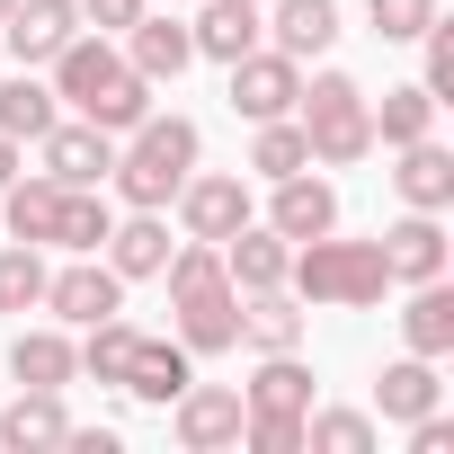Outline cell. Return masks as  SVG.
Instances as JSON below:
<instances>
[{
  "label": "cell",
  "instance_id": "484cf974",
  "mask_svg": "<svg viewBox=\"0 0 454 454\" xmlns=\"http://www.w3.org/2000/svg\"><path fill=\"white\" fill-rule=\"evenodd\" d=\"M241 401H250V410H286V419H303V410H312V365H303V348L259 356V374H250Z\"/></svg>",
  "mask_w": 454,
  "mask_h": 454
},
{
  "label": "cell",
  "instance_id": "d590c367",
  "mask_svg": "<svg viewBox=\"0 0 454 454\" xmlns=\"http://www.w3.org/2000/svg\"><path fill=\"white\" fill-rule=\"evenodd\" d=\"M365 19H374L383 45H419V27L436 19V0H365Z\"/></svg>",
  "mask_w": 454,
  "mask_h": 454
},
{
  "label": "cell",
  "instance_id": "d4e9b609",
  "mask_svg": "<svg viewBox=\"0 0 454 454\" xmlns=\"http://www.w3.org/2000/svg\"><path fill=\"white\" fill-rule=\"evenodd\" d=\"M10 374L36 383V392H63V383L81 374V348H72L63 330H19V339H10Z\"/></svg>",
  "mask_w": 454,
  "mask_h": 454
},
{
  "label": "cell",
  "instance_id": "d6986e66",
  "mask_svg": "<svg viewBox=\"0 0 454 454\" xmlns=\"http://www.w3.org/2000/svg\"><path fill=\"white\" fill-rule=\"evenodd\" d=\"M392 187H401V205H410V214H445V205H454V152H445L436 134L401 143V169H392Z\"/></svg>",
  "mask_w": 454,
  "mask_h": 454
},
{
  "label": "cell",
  "instance_id": "ac0fdd59",
  "mask_svg": "<svg viewBox=\"0 0 454 454\" xmlns=\"http://www.w3.org/2000/svg\"><path fill=\"white\" fill-rule=\"evenodd\" d=\"M286 268H294V241H286V232H268V223H241V232L223 241V277H232L241 294L286 286Z\"/></svg>",
  "mask_w": 454,
  "mask_h": 454
},
{
  "label": "cell",
  "instance_id": "f1b7e54d",
  "mask_svg": "<svg viewBox=\"0 0 454 454\" xmlns=\"http://www.w3.org/2000/svg\"><path fill=\"white\" fill-rule=\"evenodd\" d=\"M63 116V98L36 81V72H19V81H0V134H10V143H36L45 125Z\"/></svg>",
  "mask_w": 454,
  "mask_h": 454
},
{
  "label": "cell",
  "instance_id": "cb8c5ba5",
  "mask_svg": "<svg viewBox=\"0 0 454 454\" xmlns=\"http://www.w3.org/2000/svg\"><path fill=\"white\" fill-rule=\"evenodd\" d=\"M63 392H36V383H19V401L0 410V445H19V454H45V445H63Z\"/></svg>",
  "mask_w": 454,
  "mask_h": 454
},
{
  "label": "cell",
  "instance_id": "ba28073f",
  "mask_svg": "<svg viewBox=\"0 0 454 454\" xmlns=\"http://www.w3.org/2000/svg\"><path fill=\"white\" fill-rule=\"evenodd\" d=\"M36 152H45L54 187H107V169H116V134H98L90 116H54L36 134Z\"/></svg>",
  "mask_w": 454,
  "mask_h": 454
},
{
  "label": "cell",
  "instance_id": "1f68e13d",
  "mask_svg": "<svg viewBox=\"0 0 454 454\" xmlns=\"http://www.w3.org/2000/svg\"><path fill=\"white\" fill-rule=\"evenodd\" d=\"M134 321L125 312H107V321H90V339H81V374L90 383H125V356H134Z\"/></svg>",
  "mask_w": 454,
  "mask_h": 454
},
{
  "label": "cell",
  "instance_id": "f546056e",
  "mask_svg": "<svg viewBox=\"0 0 454 454\" xmlns=\"http://www.w3.org/2000/svg\"><path fill=\"white\" fill-rule=\"evenodd\" d=\"M419 134H436V98L410 81V90H383L374 98V143L383 152H401V143H419Z\"/></svg>",
  "mask_w": 454,
  "mask_h": 454
},
{
  "label": "cell",
  "instance_id": "60d3db41",
  "mask_svg": "<svg viewBox=\"0 0 454 454\" xmlns=\"http://www.w3.org/2000/svg\"><path fill=\"white\" fill-rule=\"evenodd\" d=\"M10 10H19V0H0V19H10Z\"/></svg>",
  "mask_w": 454,
  "mask_h": 454
},
{
  "label": "cell",
  "instance_id": "8fae6325",
  "mask_svg": "<svg viewBox=\"0 0 454 454\" xmlns=\"http://www.w3.org/2000/svg\"><path fill=\"white\" fill-rule=\"evenodd\" d=\"M72 36H81V0H19V10L0 19V45H10L19 72H45Z\"/></svg>",
  "mask_w": 454,
  "mask_h": 454
},
{
  "label": "cell",
  "instance_id": "e575fe53",
  "mask_svg": "<svg viewBox=\"0 0 454 454\" xmlns=\"http://www.w3.org/2000/svg\"><path fill=\"white\" fill-rule=\"evenodd\" d=\"M419 45H427V81H419V90H427V98L445 107V98H454V19L436 10V19L419 27Z\"/></svg>",
  "mask_w": 454,
  "mask_h": 454
},
{
  "label": "cell",
  "instance_id": "9a60e30c",
  "mask_svg": "<svg viewBox=\"0 0 454 454\" xmlns=\"http://www.w3.org/2000/svg\"><path fill=\"white\" fill-rule=\"evenodd\" d=\"M268 232H286V241H321V232H339V187H330V178H312V169L277 178Z\"/></svg>",
  "mask_w": 454,
  "mask_h": 454
},
{
  "label": "cell",
  "instance_id": "52a82bcc",
  "mask_svg": "<svg viewBox=\"0 0 454 454\" xmlns=\"http://www.w3.org/2000/svg\"><path fill=\"white\" fill-rule=\"evenodd\" d=\"M232 72V116H250V125H268V116H294V98H303V63L294 54H277V45H250L241 63H223Z\"/></svg>",
  "mask_w": 454,
  "mask_h": 454
},
{
  "label": "cell",
  "instance_id": "f35d334b",
  "mask_svg": "<svg viewBox=\"0 0 454 454\" xmlns=\"http://www.w3.org/2000/svg\"><path fill=\"white\" fill-rule=\"evenodd\" d=\"M19 169H27V143H10V134H0V187H10Z\"/></svg>",
  "mask_w": 454,
  "mask_h": 454
},
{
  "label": "cell",
  "instance_id": "7402d4cb",
  "mask_svg": "<svg viewBox=\"0 0 454 454\" xmlns=\"http://www.w3.org/2000/svg\"><path fill=\"white\" fill-rule=\"evenodd\" d=\"M401 339H410V356H454V286L445 277H427V286H410V303H401Z\"/></svg>",
  "mask_w": 454,
  "mask_h": 454
},
{
  "label": "cell",
  "instance_id": "3957f363",
  "mask_svg": "<svg viewBox=\"0 0 454 454\" xmlns=\"http://www.w3.org/2000/svg\"><path fill=\"white\" fill-rule=\"evenodd\" d=\"M205 160V134H196V116H143L134 134H116V169H107V187L125 196V205H143V214H160L178 187H187V169Z\"/></svg>",
  "mask_w": 454,
  "mask_h": 454
},
{
  "label": "cell",
  "instance_id": "7c38bea8",
  "mask_svg": "<svg viewBox=\"0 0 454 454\" xmlns=\"http://www.w3.org/2000/svg\"><path fill=\"white\" fill-rule=\"evenodd\" d=\"M116 54L160 90V81H178V72L196 63V36H187V19H178V10H143V19L125 27V45H116Z\"/></svg>",
  "mask_w": 454,
  "mask_h": 454
},
{
  "label": "cell",
  "instance_id": "d6a6232c",
  "mask_svg": "<svg viewBox=\"0 0 454 454\" xmlns=\"http://www.w3.org/2000/svg\"><path fill=\"white\" fill-rule=\"evenodd\" d=\"M45 250L36 241H10V250H0V312H36L45 303Z\"/></svg>",
  "mask_w": 454,
  "mask_h": 454
},
{
  "label": "cell",
  "instance_id": "30bf717a",
  "mask_svg": "<svg viewBox=\"0 0 454 454\" xmlns=\"http://www.w3.org/2000/svg\"><path fill=\"white\" fill-rule=\"evenodd\" d=\"M45 312H54V321H72V330H90V321L125 312V277L90 250V259H72V268H54V277H45Z\"/></svg>",
  "mask_w": 454,
  "mask_h": 454
},
{
  "label": "cell",
  "instance_id": "ab89813d",
  "mask_svg": "<svg viewBox=\"0 0 454 454\" xmlns=\"http://www.w3.org/2000/svg\"><path fill=\"white\" fill-rule=\"evenodd\" d=\"M160 10H196V0H160Z\"/></svg>",
  "mask_w": 454,
  "mask_h": 454
},
{
  "label": "cell",
  "instance_id": "e0dca14e",
  "mask_svg": "<svg viewBox=\"0 0 454 454\" xmlns=\"http://www.w3.org/2000/svg\"><path fill=\"white\" fill-rule=\"evenodd\" d=\"M169 250H178V241H169V223H160V214H143V205H134L125 223H107V241H98V259H107L125 286H134V277H160V268H169Z\"/></svg>",
  "mask_w": 454,
  "mask_h": 454
},
{
  "label": "cell",
  "instance_id": "b9f144b4",
  "mask_svg": "<svg viewBox=\"0 0 454 454\" xmlns=\"http://www.w3.org/2000/svg\"><path fill=\"white\" fill-rule=\"evenodd\" d=\"M259 10H268V0H259Z\"/></svg>",
  "mask_w": 454,
  "mask_h": 454
},
{
  "label": "cell",
  "instance_id": "6da1fadb",
  "mask_svg": "<svg viewBox=\"0 0 454 454\" xmlns=\"http://www.w3.org/2000/svg\"><path fill=\"white\" fill-rule=\"evenodd\" d=\"M160 277H169V339L187 356L241 348V286L223 277V241H178Z\"/></svg>",
  "mask_w": 454,
  "mask_h": 454
},
{
  "label": "cell",
  "instance_id": "5b68a950",
  "mask_svg": "<svg viewBox=\"0 0 454 454\" xmlns=\"http://www.w3.org/2000/svg\"><path fill=\"white\" fill-rule=\"evenodd\" d=\"M294 125L312 143V169H356L374 152V98L348 81V72H312L303 98H294Z\"/></svg>",
  "mask_w": 454,
  "mask_h": 454
},
{
  "label": "cell",
  "instance_id": "4316f807",
  "mask_svg": "<svg viewBox=\"0 0 454 454\" xmlns=\"http://www.w3.org/2000/svg\"><path fill=\"white\" fill-rule=\"evenodd\" d=\"M54 205H63V187H54L45 169H36V178L19 169L10 187H0V214H10V241H36V250H45V241H54Z\"/></svg>",
  "mask_w": 454,
  "mask_h": 454
},
{
  "label": "cell",
  "instance_id": "2e32d148",
  "mask_svg": "<svg viewBox=\"0 0 454 454\" xmlns=\"http://www.w3.org/2000/svg\"><path fill=\"white\" fill-rule=\"evenodd\" d=\"M259 27H268V45H277V54L312 63V54H330V45H339V0H268Z\"/></svg>",
  "mask_w": 454,
  "mask_h": 454
},
{
  "label": "cell",
  "instance_id": "9c48e42d",
  "mask_svg": "<svg viewBox=\"0 0 454 454\" xmlns=\"http://www.w3.org/2000/svg\"><path fill=\"white\" fill-rule=\"evenodd\" d=\"M241 419H250V401H241L232 383H187V392L169 401V427H178L187 454H223V445H241Z\"/></svg>",
  "mask_w": 454,
  "mask_h": 454
},
{
  "label": "cell",
  "instance_id": "7a4b0ae2",
  "mask_svg": "<svg viewBox=\"0 0 454 454\" xmlns=\"http://www.w3.org/2000/svg\"><path fill=\"white\" fill-rule=\"evenodd\" d=\"M45 72H54V98H72V116H90L98 134H134V125L152 116V81L116 54V36H90V27H81Z\"/></svg>",
  "mask_w": 454,
  "mask_h": 454
},
{
  "label": "cell",
  "instance_id": "44dd1931",
  "mask_svg": "<svg viewBox=\"0 0 454 454\" xmlns=\"http://www.w3.org/2000/svg\"><path fill=\"white\" fill-rule=\"evenodd\" d=\"M241 348H259V356H286V348H303V294H294V286L241 294Z\"/></svg>",
  "mask_w": 454,
  "mask_h": 454
},
{
  "label": "cell",
  "instance_id": "83f0119b",
  "mask_svg": "<svg viewBox=\"0 0 454 454\" xmlns=\"http://www.w3.org/2000/svg\"><path fill=\"white\" fill-rule=\"evenodd\" d=\"M107 223H116V214H107V196H98V187H63V205H54V241H45V250L90 259V250L107 241Z\"/></svg>",
  "mask_w": 454,
  "mask_h": 454
},
{
  "label": "cell",
  "instance_id": "277c9868",
  "mask_svg": "<svg viewBox=\"0 0 454 454\" xmlns=\"http://www.w3.org/2000/svg\"><path fill=\"white\" fill-rule=\"evenodd\" d=\"M286 286H294L303 303H321V312H374V303L392 294V268H383V241H339V232H321V241H294Z\"/></svg>",
  "mask_w": 454,
  "mask_h": 454
},
{
  "label": "cell",
  "instance_id": "603a6c76",
  "mask_svg": "<svg viewBox=\"0 0 454 454\" xmlns=\"http://www.w3.org/2000/svg\"><path fill=\"white\" fill-rule=\"evenodd\" d=\"M374 410L383 419H427V410H445V383H436V356H392L383 365V383H374Z\"/></svg>",
  "mask_w": 454,
  "mask_h": 454
},
{
  "label": "cell",
  "instance_id": "5bb4252c",
  "mask_svg": "<svg viewBox=\"0 0 454 454\" xmlns=\"http://www.w3.org/2000/svg\"><path fill=\"white\" fill-rule=\"evenodd\" d=\"M187 383H196V356H187L178 339H152V330H143V339H134V356H125V383H116V392H134V401L169 410Z\"/></svg>",
  "mask_w": 454,
  "mask_h": 454
},
{
  "label": "cell",
  "instance_id": "4fadbf2b",
  "mask_svg": "<svg viewBox=\"0 0 454 454\" xmlns=\"http://www.w3.org/2000/svg\"><path fill=\"white\" fill-rule=\"evenodd\" d=\"M187 36H196V63H241L250 45H268V27H259V0H196Z\"/></svg>",
  "mask_w": 454,
  "mask_h": 454
},
{
  "label": "cell",
  "instance_id": "8992f818",
  "mask_svg": "<svg viewBox=\"0 0 454 454\" xmlns=\"http://www.w3.org/2000/svg\"><path fill=\"white\" fill-rule=\"evenodd\" d=\"M169 205H178V232H187V241H232L241 223H259L241 169H187V187H178Z\"/></svg>",
  "mask_w": 454,
  "mask_h": 454
},
{
  "label": "cell",
  "instance_id": "836d02e7",
  "mask_svg": "<svg viewBox=\"0 0 454 454\" xmlns=\"http://www.w3.org/2000/svg\"><path fill=\"white\" fill-rule=\"evenodd\" d=\"M303 445L312 454H374V419L365 410H303Z\"/></svg>",
  "mask_w": 454,
  "mask_h": 454
},
{
  "label": "cell",
  "instance_id": "8d00e7d4",
  "mask_svg": "<svg viewBox=\"0 0 454 454\" xmlns=\"http://www.w3.org/2000/svg\"><path fill=\"white\" fill-rule=\"evenodd\" d=\"M143 10H152V0H81V27H98V36H125Z\"/></svg>",
  "mask_w": 454,
  "mask_h": 454
},
{
  "label": "cell",
  "instance_id": "4dcf8cb0",
  "mask_svg": "<svg viewBox=\"0 0 454 454\" xmlns=\"http://www.w3.org/2000/svg\"><path fill=\"white\" fill-rule=\"evenodd\" d=\"M294 169H312V143H303V125L294 116H268L259 134H250V178H294Z\"/></svg>",
  "mask_w": 454,
  "mask_h": 454
},
{
  "label": "cell",
  "instance_id": "74e56055",
  "mask_svg": "<svg viewBox=\"0 0 454 454\" xmlns=\"http://www.w3.org/2000/svg\"><path fill=\"white\" fill-rule=\"evenodd\" d=\"M72 454H116V427H63Z\"/></svg>",
  "mask_w": 454,
  "mask_h": 454
},
{
  "label": "cell",
  "instance_id": "ffe728a7",
  "mask_svg": "<svg viewBox=\"0 0 454 454\" xmlns=\"http://www.w3.org/2000/svg\"><path fill=\"white\" fill-rule=\"evenodd\" d=\"M383 268H392V286L445 277V223H436V214H401L392 232H383Z\"/></svg>",
  "mask_w": 454,
  "mask_h": 454
}]
</instances>
